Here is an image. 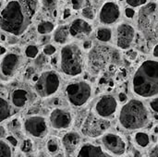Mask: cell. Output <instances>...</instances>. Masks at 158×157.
<instances>
[{
	"label": "cell",
	"mask_w": 158,
	"mask_h": 157,
	"mask_svg": "<svg viewBox=\"0 0 158 157\" xmlns=\"http://www.w3.org/2000/svg\"><path fill=\"white\" fill-rule=\"evenodd\" d=\"M94 1H100V0H94Z\"/></svg>",
	"instance_id": "cell-56"
},
{
	"label": "cell",
	"mask_w": 158,
	"mask_h": 157,
	"mask_svg": "<svg viewBox=\"0 0 158 157\" xmlns=\"http://www.w3.org/2000/svg\"><path fill=\"white\" fill-rule=\"evenodd\" d=\"M54 30H55L54 23L51 21H48V20H43L37 25V31L42 35L49 34Z\"/></svg>",
	"instance_id": "cell-24"
},
{
	"label": "cell",
	"mask_w": 158,
	"mask_h": 157,
	"mask_svg": "<svg viewBox=\"0 0 158 157\" xmlns=\"http://www.w3.org/2000/svg\"><path fill=\"white\" fill-rule=\"evenodd\" d=\"M12 115V106L4 98L0 99V118L1 122L9 118Z\"/></svg>",
	"instance_id": "cell-23"
},
{
	"label": "cell",
	"mask_w": 158,
	"mask_h": 157,
	"mask_svg": "<svg viewBox=\"0 0 158 157\" xmlns=\"http://www.w3.org/2000/svg\"><path fill=\"white\" fill-rule=\"evenodd\" d=\"M24 130L31 137L42 139L48 133V122L41 116H31L24 121Z\"/></svg>",
	"instance_id": "cell-10"
},
{
	"label": "cell",
	"mask_w": 158,
	"mask_h": 157,
	"mask_svg": "<svg viewBox=\"0 0 158 157\" xmlns=\"http://www.w3.org/2000/svg\"><path fill=\"white\" fill-rule=\"evenodd\" d=\"M9 127L12 130H18L20 129L21 127V124L20 122L18 120V119H13L10 123H9Z\"/></svg>",
	"instance_id": "cell-37"
},
{
	"label": "cell",
	"mask_w": 158,
	"mask_h": 157,
	"mask_svg": "<svg viewBox=\"0 0 158 157\" xmlns=\"http://www.w3.org/2000/svg\"><path fill=\"white\" fill-rule=\"evenodd\" d=\"M69 31L71 37L76 39H83L92 33L93 27L86 19L79 18L72 20L69 25Z\"/></svg>",
	"instance_id": "cell-16"
},
{
	"label": "cell",
	"mask_w": 158,
	"mask_h": 157,
	"mask_svg": "<svg viewBox=\"0 0 158 157\" xmlns=\"http://www.w3.org/2000/svg\"><path fill=\"white\" fill-rule=\"evenodd\" d=\"M149 106L151 108V110L153 112H155L156 114L158 115V96L155 97L154 99H152L149 103Z\"/></svg>",
	"instance_id": "cell-34"
},
{
	"label": "cell",
	"mask_w": 158,
	"mask_h": 157,
	"mask_svg": "<svg viewBox=\"0 0 158 157\" xmlns=\"http://www.w3.org/2000/svg\"><path fill=\"white\" fill-rule=\"evenodd\" d=\"M155 133H158V126L156 127V130H155Z\"/></svg>",
	"instance_id": "cell-54"
},
{
	"label": "cell",
	"mask_w": 158,
	"mask_h": 157,
	"mask_svg": "<svg viewBox=\"0 0 158 157\" xmlns=\"http://www.w3.org/2000/svg\"><path fill=\"white\" fill-rule=\"evenodd\" d=\"M126 3L130 7L135 8L145 6L148 3V0H126Z\"/></svg>",
	"instance_id": "cell-30"
},
{
	"label": "cell",
	"mask_w": 158,
	"mask_h": 157,
	"mask_svg": "<svg viewBox=\"0 0 158 157\" xmlns=\"http://www.w3.org/2000/svg\"><path fill=\"white\" fill-rule=\"evenodd\" d=\"M25 157H36L35 155H27Z\"/></svg>",
	"instance_id": "cell-53"
},
{
	"label": "cell",
	"mask_w": 158,
	"mask_h": 157,
	"mask_svg": "<svg viewBox=\"0 0 158 157\" xmlns=\"http://www.w3.org/2000/svg\"><path fill=\"white\" fill-rule=\"evenodd\" d=\"M20 150L22 153L29 154L32 150V142L29 139L24 140L20 144Z\"/></svg>",
	"instance_id": "cell-31"
},
{
	"label": "cell",
	"mask_w": 158,
	"mask_h": 157,
	"mask_svg": "<svg viewBox=\"0 0 158 157\" xmlns=\"http://www.w3.org/2000/svg\"><path fill=\"white\" fill-rule=\"evenodd\" d=\"M96 39L102 43H107L110 42L113 37V31L112 29L106 26H102L97 28L95 32Z\"/></svg>",
	"instance_id": "cell-21"
},
{
	"label": "cell",
	"mask_w": 158,
	"mask_h": 157,
	"mask_svg": "<svg viewBox=\"0 0 158 157\" xmlns=\"http://www.w3.org/2000/svg\"><path fill=\"white\" fill-rule=\"evenodd\" d=\"M81 14L86 19H89V20H93L95 18V12L91 6H84L81 10Z\"/></svg>",
	"instance_id": "cell-29"
},
{
	"label": "cell",
	"mask_w": 158,
	"mask_h": 157,
	"mask_svg": "<svg viewBox=\"0 0 158 157\" xmlns=\"http://www.w3.org/2000/svg\"><path fill=\"white\" fill-rule=\"evenodd\" d=\"M70 15H71V13H70V9L66 8V9H65V11H64V15H63L64 19H68L69 17H70Z\"/></svg>",
	"instance_id": "cell-46"
},
{
	"label": "cell",
	"mask_w": 158,
	"mask_h": 157,
	"mask_svg": "<svg viewBox=\"0 0 158 157\" xmlns=\"http://www.w3.org/2000/svg\"><path fill=\"white\" fill-rule=\"evenodd\" d=\"M84 0H71V6L74 10H79L82 7Z\"/></svg>",
	"instance_id": "cell-35"
},
{
	"label": "cell",
	"mask_w": 158,
	"mask_h": 157,
	"mask_svg": "<svg viewBox=\"0 0 158 157\" xmlns=\"http://www.w3.org/2000/svg\"><path fill=\"white\" fill-rule=\"evenodd\" d=\"M56 51V48L53 45V44H45L44 46V49H43V52L44 55H46L47 56H53Z\"/></svg>",
	"instance_id": "cell-32"
},
{
	"label": "cell",
	"mask_w": 158,
	"mask_h": 157,
	"mask_svg": "<svg viewBox=\"0 0 158 157\" xmlns=\"http://www.w3.org/2000/svg\"><path fill=\"white\" fill-rule=\"evenodd\" d=\"M65 92L68 101L75 107H81L86 105L91 100L93 95L92 86L85 81L69 83Z\"/></svg>",
	"instance_id": "cell-6"
},
{
	"label": "cell",
	"mask_w": 158,
	"mask_h": 157,
	"mask_svg": "<svg viewBox=\"0 0 158 157\" xmlns=\"http://www.w3.org/2000/svg\"><path fill=\"white\" fill-rule=\"evenodd\" d=\"M81 142V135L76 131H70L64 135L62 138V145L67 155L70 156L79 151Z\"/></svg>",
	"instance_id": "cell-17"
},
{
	"label": "cell",
	"mask_w": 158,
	"mask_h": 157,
	"mask_svg": "<svg viewBox=\"0 0 158 157\" xmlns=\"http://www.w3.org/2000/svg\"><path fill=\"white\" fill-rule=\"evenodd\" d=\"M17 39H16V36H14V38L13 37H11V38H9V40H8V43H10V44H12V43H17Z\"/></svg>",
	"instance_id": "cell-48"
},
{
	"label": "cell",
	"mask_w": 158,
	"mask_h": 157,
	"mask_svg": "<svg viewBox=\"0 0 158 157\" xmlns=\"http://www.w3.org/2000/svg\"><path fill=\"white\" fill-rule=\"evenodd\" d=\"M21 2V4L23 6H25L31 12L32 15H34L37 11L38 8V4H39V0H19Z\"/></svg>",
	"instance_id": "cell-27"
},
{
	"label": "cell",
	"mask_w": 158,
	"mask_h": 157,
	"mask_svg": "<svg viewBox=\"0 0 158 157\" xmlns=\"http://www.w3.org/2000/svg\"><path fill=\"white\" fill-rule=\"evenodd\" d=\"M135 35L136 31L132 25L126 22L118 24L116 29L115 34L117 46L123 50L129 49L135 39Z\"/></svg>",
	"instance_id": "cell-13"
},
{
	"label": "cell",
	"mask_w": 158,
	"mask_h": 157,
	"mask_svg": "<svg viewBox=\"0 0 158 157\" xmlns=\"http://www.w3.org/2000/svg\"><path fill=\"white\" fill-rule=\"evenodd\" d=\"M131 90L141 98L157 97L158 61L149 59L139 66L131 80Z\"/></svg>",
	"instance_id": "cell-2"
},
{
	"label": "cell",
	"mask_w": 158,
	"mask_h": 157,
	"mask_svg": "<svg viewBox=\"0 0 158 157\" xmlns=\"http://www.w3.org/2000/svg\"><path fill=\"white\" fill-rule=\"evenodd\" d=\"M33 16L19 0H9L1 10V30L19 36L28 29Z\"/></svg>",
	"instance_id": "cell-1"
},
{
	"label": "cell",
	"mask_w": 158,
	"mask_h": 157,
	"mask_svg": "<svg viewBox=\"0 0 158 157\" xmlns=\"http://www.w3.org/2000/svg\"><path fill=\"white\" fill-rule=\"evenodd\" d=\"M121 17V9L119 5L115 1H106L100 7L98 19L100 23L109 26L117 23Z\"/></svg>",
	"instance_id": "cell-12"
},
{
	"label": "cell",
	"mask_w": 158,
	"mask_h": 157,
	"mask_svg": "<svg viewBox=\"0 0 158 157\" xmlns=\"http://www.w3.org/2000/svg\"><path fill=\"white\" fill-rule=\"evenodd\" d=\"M0 132H1V139H3L4 137H5V138L6 137V129H5L4 126H1Z\"/></svg>",
	"instance_id": "cell-45"
},
{
	"label": "cell",
	"mask_w": 158,
	"mask_h": 157,
	"mask_svg": "<svg viewBox=\"0 0 158 157\" xmlns=\"http://www.w3.org/2000/svg\"><path fill=\"white\" fill-rule=\"evenodd\" d=\"M26 78L28 79H33V77L35 76V71L32 68H28L26 70Z\"/></svg>",
	"instance_id": "cell-41"
},
{
	"label": "cell",
	"mask_w": 158,
	"mask_h": 157,
	"mask_svg": "<svg viewBox=\"0 0 158 157\" xmlns=\"http://www.w3.org/2000/svg\"><path fill=\"white\" fill-rule=\"evenodd\" d=\"M150 112L144 103L139 99L128 101L119 110L118 122L120 126L130 131L140 130L150 122Z\"/></svg>",
	"instance_id": "cell-3"
},
{
	"label": "cell",
	"mask_w": 158,
	"mask_h": 157,
	"mask_svg": "<svg viewBox=\"0 0 158 157\" xmlns=\"http://www.w3.org/2000/svg\"><path fill=\"white\" fill-rule=\"evenodd\" d=\"M92 46H93V43L91 42V41H85L84 43H83V48L86 50H89V49H91L92 48Z\"/></svg>",
	"instance_id": "cell-42"
},
{
	"label": "cell",
	"mask_w": 158,
	"mask_h": 157,
	"mask_svg": "<svg viewBox=\"0 0 158 157\" xmlns=\"http://www.w3.org/2000/svg\"><path fill=\"white\" fill-rule=\"evenodd\" d=\"M25 55L29 58H36L39 55V49L34 44L28 45L25 49Z\"/></svg>",
	"instance_id": "cell-28"
},
{
	"label": "cell",
	"mask_w": 158,
	"mask_h": 157,
	"mask_svg": "<svg viewBox=\"0 0 158 157\" xmlns=\"http://www.w3.org/2000/svg\"><path fill=\"white\" fill-rule=\"evenodd\" d=\"M60 68L68 77L81 75L85 68V56L77 43H69L60 51Z\"/></svg>",
	"instance_id": "cell-4"
},
{
	"label": "cell",
	"mask_w": 158,
	"mask_h": 157,
	"mask_svg": "<svg viewBox=\"0 0 158 157\" xmlns=\"http://www.w3.org/2000/svg\"><path fill=\"white\" fill-rule=\"evenodd\" d=\"M102 145L104 149L113 156H122L127 148L124 139L113 132H106L103 135Z\"/></svg>",
	"instance_id": "cell-11"
},
{
	"label": "cell",
	"mask_w": 158,
	"mask_h": 157,
	"mask_svg": "<svg viewBox=\"0 0 158 157\" xmlns=\"http://www.w3.org/2000/svg\"><path fill=\"white\" fill-rule=\"evenodd\" d=\"M138 27L149 40L158 38V5L147 3L138 15Z\"/></svg>",
	"instance_id": "cell-5"
},
{
	"label": "cell",
	"mask_w": 158,
	"mask_h": 157,
	"mask_svg": "<svg viewBox=\"0 0 158 157\" xmlns=\"http://www.w3.org/2000/svg\"><path fill=\"white\" fill-rule=\"evenodd\" d=\"M49 122L51 127L55 130H67L72 125L73 116L68 109L55 108L49 115Z\"/></svg>",
	"instance_id": "cell-14"
},
{
	"label": "cell",
	"mask_w": 158,
	"mask_h": 157,
	"mask_svg": "<svg viewBox=\"0 0 158 157\" xmlns=\"http://www.w3.org/2000/svg\"><path fill=\"white\" fill-rule=\"evenodd\" d=\"M149 157H158V145H155L149 150Z\"/></svg>",
	"instance_id": "cell-39"
},
{
	"label": "cell",
	"mask_w": 158,
	"mask_h": 157,
	"mask_svg": "<svg viewBox=\"0 0 158 157\" xmlns=\"http://www.w3.org/2000/svg\"><path fill=\"white\" fill-rule=\"evenodd\" d=\"M70 35L69 31V26L68 25H62L59 26L54 32V41L56 43L64 44L68 42Z\"/></svg>",
	"instance_id": "cell-20"
},
{
	"label": "cell",
	"mask_w": 158,
	"mask_h": 157,
	"mask_svg": "<svg viewBox=\"0 0 158 157\" xmlns=\"http://www.w3.org/2000/svg\"><path fill=\"white\" fill-rule=\"evenodd\" d=\"M118 99H119L120 102L123 103V102H125L127 100V95L124 93H118Z\"/></svg>",
	"instance_id": "cell-43"
},
{
	"label": "cell",
	"mask_w": 158,
	"mask_h": 157,
	"mask_svg": "<svg viewBox=\"0 0 158 157\" xmlns=\"http://www.w3.org/2000/svg\"><path fill=\"white\" fill-rule=\"evenodd\" d=\"M43 5L47 9H52L56 6V0H43Z\"/></svg>",
	"instance_id": "cell-38"
},
{
	"label": "cell",
	"mask_w": 158,
	"mask_h": 157,
	"mask_svg": "<svg viewBox=\"0 0 158 157\" xmlns=\"http://www.w3.org/2000/svg\"><path fill=\"white\" fill-rule=\"evenodd\" d=\"M61 83L60 76L54 70L42 72L34 82V90L41 98L54 95L59 89Z\"/></svg>",
	"instance_id": "cell-7"
},
{
	"label": "cell",
	"mask_w": 158,
	"mask_h": 157,
	"mask_svg": "<svg viewBox=\"0 0 158 157\" xmlns=\"http://www.w3.org/2000/svg\"><path fill=\"white\" fill-rule=\"evenodd\" d=\"M22 63V57L19 55L10 53L5 55L1 61V75L2 78H11L19 70Z\"/></svg>",
	"instance_id": "cell-15"
},
{
	"label": "cell",
	"mask_w": 158,
	"mask_h": 157,
	"mask_svg": "<svg viewBox=\"0 0 158 157\" xmlns=\"http://www.w3.org/2000/svg\"><path fill=\"white\" fill-rule=\"evenodd\" d=\"M49 40H50V36L49 35H47V34L43 35V37L41 39V43H45L49 42Z\"/></svg>",
	"instance_id": "cell-44"
},
{
	"label": "cell",
	"mask_w": 158,
	"mask_h": 157,
	"mask_svg": "<svg viewBox=\"0 0 158 157\" xmlns=\"http://www.w3.org/2000/svg\"><path fill=\"white\" fill-rule=\"evenodd\" d=\"M0 157H12L11 145L3 139L0 143Z\"/></svg>",
	"instance_id": "cell-26"
},
{
	"label": "cell",
	"mask_w": 158,
	"mask_h": 157,
	"mask_svg": "<svg viewBox=\"0 0 158 157\" xmlns=\"http://www.w3.org/2000/svg\"><path fill=\"white\" fill-rule=\"evenodd\" d=\"M46 61H47V59H46V55H40V56H38L36 58H35V61H34V64H35V66L36 67H38V68H41V67H43V66H44V64L46 63Z\"/></svg>",
	"instance_id": "cell-33"
},
{
	"label": "cell",
	"mask_w": 158,
	"mask_h": 157,
	"mask_svg": "<svg viewBox=\"0 0 158 157\" xmlns=\"http://www.w3.org/2000/svg\"><path fill=\"white\" fill-rule=\"evenodd\" d=\"M60 143L56 138H50L46 143V149L52 155H55L60 152Z\"/></svg>",
	"instance_id": "cell-25"
},
{
	"label": "cell",
	"mask_w": 158,
	"mask_h": 157,
	"mask_svg": "<svg viewBox=\"0 0 158 157\" xmlns=\"http://www.w3.org/2000/svg\"><path fill=\"white\" fill-rule=\"evenodd\" d=\"M37 157H50L47 154H45V153H43V152H41L39 155H38V156Z\"/></svg>",
	"instance_id": "cell-49"
},
{
	"label": "cell",
	"mask_w": 158,
	"mask_h": 157,
	"mask_svg": "<svg viewBox=\"0 0 158 157\" xmlns=\"http://www.w3.org/2000/svg\"><path fill=\"white\" fill-rule=\"evenodd\" d=\"M153 55H154V56L158 57V44H156V45L154 47V50H153Z\"/></svg>",
	"instance_id": "cell-47"
},
{
	"label": "cell",
	"mask_w": 158,
	"mask_h": 157,
	"mask_svg": "<svg viewBox=\"0 0 158 157\" xmlns=\"http://www.w3.org/2000/svg\"><path fill=\"white\" fill-rule=\"evenodd\" d=\"M109 128V120L100 118L94 112L90 113L85 118L81 127V132L90 138H97L106 133Z\"/></svg>",
	"instance_id": "cell-8"
},
{
	"label": "cell",
	"mask_w": 158,
	"mask_h": 157,
	"mask_svg": "<svg viewBox=\"0 0 158 157\" xmlns=\"http://www.w3.org/2000/svg\"><path fill=\"white\" fill-rule=\"evenodd\" d=\"M125 15H126L127 18L131 19V18H133L134 15H135V10H134L132 7H128V8L125 9Z\"/></svg>",
	"instance_id": "cell-40"
},
{
	"label": "cell",
	"mask_w": 158,
	"mask_h": 157,
	"mask_svg": "<svg viewBox=\"0 0 158 157\" xmlns=\"http://www.w3.org/2000/svg\"><path fill=\"white\" fill-rule=\"evenodd\" d=\"M10 98H11V103L15 107L23 108L29 104L31 100V94L27 90L18 88L12 91Z\"/></svg>",
	"instance_id": "cell-19"
},
{
	"label": "cell",
	"mask_w": 158,
	"mask_h": 157,
	"mask_svg": "<svg viewBox=\"0 0 158 157\" xmlns=\"http://www.w3.org/2000/svg\"><path fill=\"white\" fill-rule=\"evenodd\" d=\"M54 157H65V155L63 154V153H61V152H59V153H57L56 155H55Z\"/></svg>",
	"instance_id": "cell-51"
},
{
	"label": "cell",
	"mask_w": 158,
	"mask_h": 157,
	"mask_svg": "<svg viewBox=\"0 0 158 157\" xmlns=\"http://www.w3.org/2000/svg\"><path fill=\"white\" fill-rule=\"evenodd\" d=\"M5 40H6V39H5V35H4V33H2V34H1V41L4 42Z\"/></svg>",
	"instance_id": "cell-52"
},
{
	"label": "cell",
	"mask_w": 158,
	"mask_h": 157,
	"mask_svg": "<svg viewBox=\"0 0 158 157\" xmlns=\"http://www.w3.org/2000/svg\"><path fill=\"white\" fill-rule=\"evenodd\" d=\"M118 109V102L114 95L105 94L101 96L94 106V112L102 118L111 119Z\"/></svg>",
	"instance_id": "cell-9"
},
{
	"label": "cell",
	"mask_w": 158,
	"mask_h": 157,
	"mask_svg": "<svg viewBox=\"0 0 158 157\" xmlns=\"http://www.w3.org/2000/svg\"><path fill=\"white\" fill-rule=\"evenodd\" d=\"M6 141L11 145V146H14V147H17L19 143H18V140L13 136V135H7L6 137Z\"/></svg>",
	"instance_id": "cell-36"
},
{
	"label": "cell",
	"mask_w": 158,
	"mask_h": 157,
	"mask_svg": "<svg viewBox=\"0 0 158 157\" xmlns=\"http://www.w3.org/2000/svg\"><path fill=\"white\" fill-rule=\"evenodd\" d=\"M134 143L136 145L140 148H147L151 143V138L150 135L144 131H137L134 134Z\"/></svg>",
	"instance_id": "cell-22"
},
{
	"label": "cell",
	"mask_w": 158,
	"mask_h": 157,
	"mask_svg": "<svg viewBox=\"0 0 158 157\" xmlns=\"http://www.w3.org/2000/svg\"><path fill=\"white\" fill-rule=\"evenodd\" d=\"M6 49L2 45V46H1V56H4V55L6 54Z\"/></svg>",
	"instance_id": "cell-50"
},
{
	"label": "cell",
	"mask_w": 158,
	"mask_h": 157,
	"mask_svg": "<svg viewBox=\"0 0 158 157\" xmlns=\"http://www.w3.org/2000/svg\"><path fill=\"white\" fill-rule=\"evenodd\" d=\"M124 157H132L131 155H126V156H124Z\"/></svg>",
	"instance_id": "cell-55"
},
{
	"label": "cell",
	"mask_w": 158,
	"mask_h": 157,
	"mask_svg": "<svg viewBox=\"0 0 158 157\" xmlns=\"http://www.w3.org/2000/svg\"><path fill=\"white\" fill-rule=\"evenodd\" d=\"M76 157H114L104 148L93 143L82 144L77 152Z\"/></svg>",
	"instance_id": "cell-18"
}]
</instances>
